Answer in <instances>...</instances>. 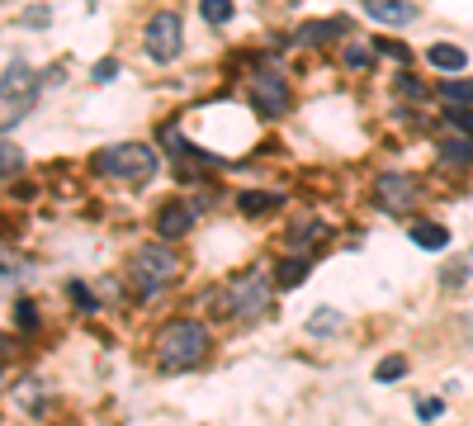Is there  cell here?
<instances>
[{
    "label": "cell",
    "instance_id": "8",
    "mask_svg": "<svg viewBox=\"0 0 473 426\" xmlns=\"http://www.w3.org/2000/svg\"><path fill=\"white\" fill-rule=\"evenodd\" d=\"M369 20L374 24H388V29H408L417 20V5L412 0H365Z\"/></svg>",
    "mask_w": 473,
    "mask_h": 426
},
{
    "label": "cell",
    "instance_id": "31",
    "mask_svg": "<svg viewBox=\"0 0 473 426\" xmlns=\"http://www.w3.org/2000/svg\"><path fill=\"white\" fill-rule=\"evenodd\" d=\"M379 53H388V57H408V47H402V43H379Z\"/></svg>",
    "mask_w": 473,
    "mask_h": 426
},
{
    "label": "cell",
    "instance_id": "18",
    "mask_svg": "<svg viewBox=\"0 0 473 426\" xmlns=\"http://www.w3.org/2000/svg\"><path fill=\"white\" fill-rule=\"evenodd\" d=\"M441 95H445L450 105H473V81H445Z\"/></svg>",
    "mask_w": 473,
    "mask_h": 426
},
{
    "label": "cell",
    "instance_id": "17",
    "mask_svg": "<svg viewBox=\"0 0 473 426\" xmlns=\"http://www.w3.org/2000/svg\"><path fill=\"white\" fill-rule=\"evenodd\" d=\"M346 20H331V24H308L303 29V43H327V38H336V34H346Z\"/></svg>",
    "mask_w": 473,
    "mask_h": 426
},
{
    "label": "cell",
    "instance_id": "1",
    "mask_svg": "<svg viewBox=\"0 0 473 426\" xmlns=\"http://www.w3.org/2000/svg\"><path fill=\"white\" fill-rule=\"evenodd\" d=\"M204 355H209V327H204V322L176 318V322L161 327V337H157V360H161L166 370H190V365H199Z\"/></svg>",
    "mask_w": 473,
    "mask_h": 426
},
{
    "label": "cell",
    "instance_id": "3",
    "mask_svg": "<svg viewBox=\"0 0 473 426\" xmlns=\"http://www.w3.org/2000/svg\"><path fill=\"white\" fill-rule=\"evenodd\" d=\"M90 166L99 175H114V180H147L151 171L161 166L157 152H151L147 142H118V147H105V152H95Z\"/></svg>",
    "mask_w": 473,
    "mask_h": 426
},
{
    "label": "cell",
    "instance_id": "26",
    "mask_svg": "<svg viewBox=\"0 0 473 426\" xmlns=\"http://www.w3.org/2000/svg\"><path fill=\"white\" fill-rule=\"evenodd\" d=\"M33 393H43L33 379H29V384H20V403H24V407H39V403H43V398H33Z\"/></svg>",
    "mask_w": 473,
    "mask_h": 426
},
{
    "label": "cell",
    "instance_id": "12",
    "mask_svg": "<svg viewBox=\"0 0 473 426\" xmlns=\"http://www.w3.org/2000/svg\"><path fill=\"white\" fill-rule=\"evenodd\" d=\"M412 242H417V247H426V251H441L445 242H450V233H445L441 223H417L412 227Z\"/></svg>",
    "mask_w": 473,
    "mask_h": 426
},
{
    "label": "cell",
    "instance_id": "27",
    "mask_svg": "<svg viewBox=\"0 0 473 426\" xmlns=\"http://www.w3.org/2000/svg\"><path fill=\"white\" fill-rule=\"evenodd\" d=\"M72 299H76L81 308H95V294H90L86 285H72Z\"/></svg>",
    "mask_w": 473,
    "mask_h": 426
},
{
    "label": "cell",
    "instance_id": "4",
    "mask_svg": "<svg viewBox=\"0 0 473 426\" xmlns=\"http://www.w3.org/2000/svg\"><path fill=\"white\" fill-rule=\"evenodd\" d=\"M176 270H180V260H176L171 247H166V237L161 242H147V247L133 256V280H138L142 294H161L166 285L176 280Z\"/></svg>",
    "mask_w": 473,
    "mask_h": 426
},
{
    "label": "cell",
    "instance_id": "16",
    "mask_svg": "<svg viewBox=\"0 0 473 426\" xmlns=\"http://www.w3.org/2000/svg\"><path fill=\"white\" fill-rule=\"evenodd\" d=\"M199 14H204L209 24H228L236 14V5H232V0H199Z\"/></svg>",
    "mask_w": 473,
    "mask_h": 426
},
{
    "label": "cell",
    "instance_id": "30",
    "mask_svg": "<svg viewBox=\"0 0 473 426\" xmlns=\"http://www.w3.org/2000/svg\"><path fill=\"white\" fill-rule=\"evenodd\" d=\"M118 76V62H99L95 67V81H114Z\"/></svg>",
    "mask_w": 473,
    "mask_h": 426
},
{
    "label": "cell",
    "instance_id": "22",
    "mask_svg": "<svg viewBox=\"0 0 473 426\" xmlns=\"http://www.w3.org/2000/svg\"><path fill=\"white\" fill-rule=\"evenodd\" d=\"M14 318H20V332H39V313H33V303H29V299L14 303Z\"/></svg>",
    "mask_w": 473,
    "mask_h": 426
},
{
    "label": "cell",
    "instance_id": "21",
    "mask_svg": "<svg viewBox=\"0 0 473 426\" xmlns=\"http://www.w3.org/2000/svg\"><path fill=\"white\" fill-rule=\"evenodd\" d=\"M445 119H450V128H460L464 138H473V114H469L464 105H450V114H445Z\"/></svg>",
    "mask_w": 473,
    "mask_h": 426
},
{
    "label": "cell",
    "instance_id": "25",
    "mask_svg": "<svg viewBox=\"0 0 473 426\" xmlns=\"http://www.w3.org/2000/svg\"><path fill=\"white\" fill-rule=\"evenodd\" d=\"M398 90H402V95H417V100L426 95V86H421V81H412V76H398Z\"/></svg>",
    "mask_w": 473,
    "mask_h": 426
},
{
    "label": "cell",
    "instance_id": "5",
    "mask_svg": "<svg viewBox=\"0 0 473 426\" xmlns=\"http://www.w3.org/2000/svg\"><path fill=\"white\" fill-rule=\"evenodd\" d=\"M142 43H147V57H151V62H176V57H180V14H176V10L151 14Z\"/></svg>",
    "mask_w": 473,
    "mask_h": 426
},
{
    "label": "cell",
    "instance_id": "29",
    "mask_svg": "<svg viewBox=\"0 0 473 426\" xmlns=\"http://www.w3.org/2000/svg\"><path fill=\"white\" fill-rule=\"evenodd\" d=\"M417 417H426V422H431V417H441V398H426V403L417 407Z\"/></svg>",
    "mask_w": 473,
    "mask_h": 426
},
{
    "label": "cell",
    "instance_id": "19",
    "mask_svg": "<svg viewBox=\"0 0 473 426\" xmlns=\"http://www.w3.org/2000/svg\"><path fill=\"white\" fill-rule=\"evenodd\" d=\"M275 204H280V194H261V190L242 194V213H270Z\"/></svg>",
    "mask_w": 473,
    "mask_h": 426
},
{
    "label": "cell",
    "instance_id": "13",
    "mask_svg": "<svg viewBox=\"0 0 473 426\" xmlns=\"http://www.w3.org/2000/svg\"><path fill=\"white\" fill-rule=\"evenodd\" d=\"M275 280H280L284 289L303 285V280H308V260H303V256H294V260H280V266H275Z\"/></svg>",
    "mask_w": 473,
    "mask_h": 426
},
{
    "label": "cell",
    "instance_id": "6",
    "mask_svg": "<svg viewBox=\"0 0 473 426\" xmlns=\"http://www.w3.org/2000/svg\"><path fill=\"white\" fill-rule=\"evenodd\" d=\"M223 303H228V313H236V318H261L270 308V285L261 280V275H242V280L228 285Z\"/></svg>",
    "mask_w": 473,
    "mask_h": 426
},
{
    "label": "cell",
    "instance_id": "11",
    "mask_svg": "<svg viewBox=\"0 0 473 426\" xmlns=\"http://www.w3.org/2000/svg\"><path fill=\"white\" fill-rule=\"evenodd\" d=\"M426 62L435 72H464L469 53H464V47H454V43H435V47H426Z\"/></svg>",
    "mask_w": 473,
    "mask_h": 426
},
{
    "label": "cell",
    "instance_id": "15",
    "mask_svg": "<svg viewBox=\"0 0 473 426\" xmlns=\"http://www.w3.org/2000/svg\"><path fill=\"white\" fill-rule=\"evenodd\" d=\"M24 171V152L14 142H0V180H14Z\"/></svg>",
    "mask_w": 473,
    "mask_h": 426
},
{
    "label": "cell",
    "instance_id": "2",
    "mask_svg": "<svg viewBox=\"0 0 473 426\" xmlns=\"http://www.w3.org/2000/svg\"><path fill=\"white\" fill-rule=\"evenodd\" d=\"M33 105H39V72L24 57H14L5 67V76H0V128L24 124L33 114Z\"/></svg>",
    "mask_w": 473,
    "mask_h": 426
},
{
    "label": "cell",
    "instance_id": "14",
    "mask_svg": "<svg viewBox=\"0 0 473 426\" xmlns=\"http://www.w3.org/2000/svg\"><path fill=\"white\" fill-rule=\"evenodd\" d=\"M308 332H313V337H331V332H341V313H336V308H317V313L308 318Z\"/></svg>",
    "mask_w": 473,
    "mask_h": 426
},
{
    "label": "cell",
    "instance_id": "23",
    "mask_svg": "<svg viewBox=\"0 0 473 426\" xmlns=\"http://www.w3.org/2000/svg\"><path fill=\"white\" fill-rule=\"evenodd\" d=\"M441 157L445 161H473V142H445Z\"/></svg>",
    "mask_w": 473,
    "mask_h": 426
},
{
    "label": "cell",
    "instance_id": "28",
    "mask_svg": "<svg viewBox=\"0 0 473 426\" xmlns=\"http://www.w3.org/2000/svg\"><path fill=\"white\" fill-rule=\"evenodd\" d=\"M24 24H47V5H33V10H24Z\"/></svg>",
    "mask_w": 473,
    "mask_h": 426
},
{
    "label": "cell",
    "instance_id": "20",
    "mask_svg": "<svg viewBox=\"0 0 473 426\" xmlns=\"http://www.w3.org/2000/svg\"><path fill=\"white\" fill-rule=\"evenodd\" d=\"M402 374H408V360L402 355H388L383 365L374 370V379H383V384H393V379H402Z\"/></svg>",
    "mask_w": 473,
    "mask_h": 426
},
{
    "label": "cell",
    "instance_id": "10",
    "mask_svg": "<svg viewBox=\"0 0 473 426\" xmlns=\"http://www.w3.org/2000/svg\"><path fill=\"white\" fill-rule=\"evenodd\" d=\"M190 223H194V209H190V204H166V209L157 213V233H161L166 242L185 237V233H190Z\"/></svg>",
    "mask_w": 473,
    "mask_h": 426
},
{
    "label": "cell",
    "instance_id": "9",
    "mask_svg": "<svg viewBox=\"0 0 473 426\" xmlns=\"http://www.w3.org/2000/svg\"><path fill=\"white\" fill-rule=\"evenodd\" d=\"M256 105L265 119H280V114H289V90H284L280 76H261L256 81Z\"/></svg>",
    "mask_w": 473,
    "mask_h": 426
},
{
    "label": "cell",
    "instance_id": "7",
    "mask_svg": "<svg viewBox=\"0 0 473 426\" xmlns=\"http://www.w3.org/2000/svg\"><path fill=\"white\" fill-rule=\"evenodd\" d=\"M379 204L393 209V213H402L408 204H417V180H412V175H398V171L379 175Z\"/></svg>",
    "mask_w": 473,
    "mask_h": 426
},
{
    "label": "cell",
    "instance_id": "24",
    "mask_svg": "<svg viewBox=\"0 0 473 426\" xmlns=\"http://www.w3.org/2000/svg\"><path fill=\"white\" fill-rule=\"evenodd\" d=\"M346 67H350V72H365V67H369V47H365V43H350Z\"/></svg>",
    "mask_w": 473,
    "mask_h": 426
}]
</instances>
